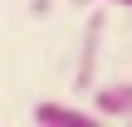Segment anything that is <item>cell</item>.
<instances>
[{
    "label": "cell",
    "mask_w": 132,
    "mask_h": 127,
    "mask_svg": "<svg viewBox=\"0 0 132 127\" xmlns=\"http://www.w3.org/2000/svg\"><path fill=\"white\" fill-rule=\"evenodd\" d=\"M103 34H108V20L93 15L83 24V44H78V69H73V88H93V73H98V54H103Z\"/></svg>",
    "instance_id": "obj_1"
},
{
    "label": "cell",
    "mask_w": 132,
    "mask_h": 127,
    "mask_svg": "<svg viewBox=\"0 0 132 127\" xmlns=\"http://www.w3.org/2000/svg\"><path fill=\"white\" fill-rule=\"evenodd\" d=\"M93 113L103 122H132V78H118V83H103L93 93Z\"/></svg>",
    "instance_id": "obj_2"
},
{
    "label": "cell",
    "mask_w": 132,
    "mask_h": 127,
    "mask_svg": "<svg viewBox=\"0 0 132 127\" xmlns=\"http://www.w3.org/2000/svg\"><path fill=\"white\" fill-rule=\"evenodd\" d=\"M29 117H34L39 127H98V122H103L98 113H88V108H69V103H39Z\"/></svg>",
    "instance_id": "obj_3"
},
{
    "label": "cell",
    "mask_w": 132,
    "mask_h": 127,
    "mask_svg": "<svg viewBox=\"0 0 132 127\" xmlns=\"http://www.w3.org/2000/svg\"><path fill=\"white\" fill-rule=\"evenodd\" d=\"M108 5H127V10H132V0H108Z\"/></svg>",
    "instance_id": "obj_4"
}]
</instances>
